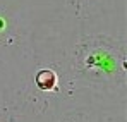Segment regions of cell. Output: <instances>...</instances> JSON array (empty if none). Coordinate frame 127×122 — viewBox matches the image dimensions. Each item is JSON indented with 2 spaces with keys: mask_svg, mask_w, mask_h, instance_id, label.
<instances>
[{
  "mask_svg": "<svg viewBox=\"0 0 127 122\" xmlns=\"http://www.w3.org/2000/svg\"><path fill=\"white\" fill-rule=\"evenodd\" d=\"M36 84H38V88L43 89V91L55 89V86H57V76H55V72L53 71H48V69L40 71L36 74Z\"/></svg>",
  "mask_w": 127,
  "mask_h": 122,
  "instance_id": "6da1fadb",
  "label": "cell"
}]
</instances>
